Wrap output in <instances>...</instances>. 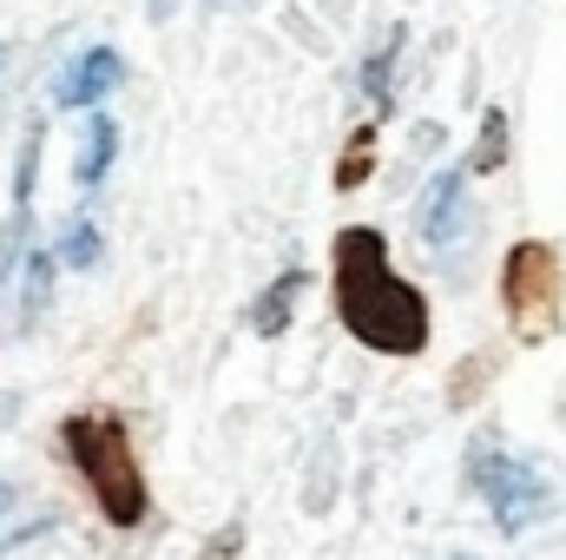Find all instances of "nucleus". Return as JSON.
Listing matches in <instances>:
<instances>
[{"label":"nucleus","instance_id":"f257e3e1","mask_svg":"<svg viewBox=\"0 0 566 560\" xmlns=\"http://www.w3.org/2000/svg\"><path fill=\"white\" fill-rule=\"evenodd\" d=\"M336 310L349 336H363L382 356H416L428 343V303L389 271V251L376 231L349 225L336 238Z\"/></svg>","mask_w":566,"mask_h":560},{"label":"nucleus","instance_id":"f03ea898","mask_svg":"<svg viewBox=\"0 0 566 560\" xmlns=\"http://www.w3.org/2000/svg\"><path fill=\"white\" fill-rule=\"evenodd\" d=\"M66 448H73L86 488L99 495V508L119 528L145 521V475H139V462H133V442H126L119 422L113 416H73L66 422Z\"/></svg>","mask_w":566,"mask_h":560},{"label":"nucleus","instance_id":"7ed1b4c3","mask_svg":"<svg viewBox=\"0 0 566 560\" xmlns=\"http://www.w3.org/2000/svg\"><path fill=\"white\" fill-rule=\"evenodd\" d=\"M501 290H507V317L527 343L554 336V323H560V258H554V245H514Z\"/></svg>","mask_w":566,"mask_h":560},{"label":"nucleus","instance_id":"20e7f679","mask_svg":"<svg viewBox=\"0 0 566 560\" xmlns=\"http://www.w3.org/2000/svg\"><path fill=\"white\" fill-rule=\"evenodd\" d=\"M474 481H481V495L494 501V521H501L507 535L534 528V521L554 508V488L541 481V468H527L521 455H501L494 442L474 448Z\"/></svg>","mask_w":566,"mask_h":560},{"label":"nucleus","instance_id":"39448f33","mask_svg":"<svg viewBox=\"0 0 566 560\" xmlns=\"http://www.w3.org/2000/svg\"><path fill=\"white\" fill-rule=\"evenodd\" d=\"M119 80H126L119 53H113V46H93V53H80V60H73V73L60 80V106H99Z\"/></svg>","mask_w":566,"mask_h":560},{"label":"nucleus","instance_id":"423d86ee","mask_svg":"<svg viewBox=\"0 0 566 560\" xmlns=\"http://www.w3.org/2000/svg\"><path fill=\"white\" fill-rule=\"evenodd\" d=\"M461 185H468V172H441V178L428 185V205H422V238L434 245V251L461 238Z\"/></svg>","mask_w":566,"mask_h":560},{"label":"nucleus","instance_id":"0eeeda50","mask_svg":"<svg viewBox=\"0 0 566 560\" xmlns=\"http://www.w3.org/2000/svg\"><path fill=\"white\" fill-rule=\"evenodd\" d=\"M113 139H119V133H113L106 120H93V126H86V145H80V165H73V178H80V185H93V178H99V172L113 165Z\"/></svg>","mask_w":566,"mask_h":560},{"label":"nucleus","instance_id":"6e6552de","mask_svg":"<svg viewBox=\"0 0 566 560\" xmlns=\"http://www.w3.org/2000/svg\"><path fill=\"white\" fill-rule=\"evenodd\" d=\"M296 297H303V271H290V278L271 283V297L258 303V330H264V336H277L283 323H290V303H296Z\"/></svg>","mask_w":566,"mask_h":560},{"label":"nucleus","instance_id":"1a4fd4ad","mask_svg":"<svg viewBox=\"0 0 566 560\" xmlns=\"http://www.w3.org/2000/svg\"><path fill=\"white\" fill-rule=\"evenodd\" d=\"M501 158H507V120H501V113H488V120H481V152H474V172H494Z\"/></svg>","mask_w":566,"mask_h":560},{"label":"nucleus","instance_id":"9d476101","mask_svg":"<svg viewBox=\"0 0 566 560\" xmlns=\"http://www.w3.org/2000/svg\"><path fill=\"white\" fill-rule=\"evenodd\" d=\"M60 258H66V265H93V258H99V238H93V225H86V218H80V225H66Z\"/></svg>","mask_w":566,"mask_h":560},{"label":"nucleus","instance_id":"9b49d317","mask_svg":"<svg viewBox=\"0 0 566 560\" xmlns=\"http://www.w3.org/2000/svg\"><path fill=\"white\" fill-rule=\"evenodd\" d=\"M238 541H244V535H238V528H224V535L211 541V554H205V560H231V554H238Z\"/></svg>","mask_w":566,"mask_h":560},{"label":"nucleus","instance_id":"f8f14e48","mask_svg":"<svg viewBox=\"0 0 566 560\" xmlns=\"http://www.w3.org/2000/svg\"><path fill=\"white\" fill-rule=\"evenodd\" d=\"M211 7H231V0H211Z\"/></svg>","mask_w":566,"mask_h":560},{"label":"nucleus","instance_id":"ddd939ff","mask_svg":"<svg viewBox=\"0 0 566 560\" xmlns=\"http://www.w3.org/2000/svg\"><path fill=\"white\" fill-rule=\"evenodd\" d=\"M0 66H7V46H0Z\"/></svg>","mask_w":566,"mask_h":560}]
</instances>
